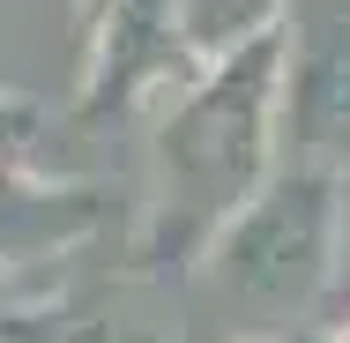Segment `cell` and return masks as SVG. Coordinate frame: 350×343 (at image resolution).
Listing matches in <instances>:
<instances>
[{
  "label": "cell",
  "instance_id": "1",
  "mask_svg": "<svg viewBox=\"0 0 350 343\" xmlns=\"http://www.w3.org/2000/svg\"><path fill=\"white\" fill-rule=\"evenodd\" d=\"M276 172V30L202 60L157 120V202L142 262L187 269Z\"/></svg>",
  "mask_w": 350,
  "mask_h": 343
},
{
  "label": "cell",
  "instance_id": "2",
  "mask_svg": "<svg viewBox=\"0 0 350 343\" xmlns=\"http://www.w3.org/2000/svg\"><path fill=\"white\" fill-rule=\"evenodd\" d=\"M336 187L328 172L276 164L202 254V276L246 314H313L336 276Z\"/></svg>",
  "mask_w": 350,
  "mask_h": 343
},
{
  "label": "cell",
  "instance_id": "3",
  "mask_svg": "<svg viewBox=\"0 0 350 343\" xmlns=\"http://www.w3.org/2000/svg\"><path fill=\"white\" fill-rule=\"evenodd\" d=\"M276 164L350 179V0H283Z\"/></svg>",
  "mask_w": 350,
  "mask_h": 343
},
{
  "label": "cell",
  "instance_id": "4",
  "mask_svg": "<svg viewBox=\"0 0 350 343\" xmlns=\"http://www.w3.org/2000/svg\"><path fill=\"white\" fill-rule=\"evenodd\" d=\"M194 53L179 38L172 0H112L90 30V68H82V105L105 112H135L142 97H179L194 82Z\"/></svg>",
  "mask_w": 350,
  "mask_h": 343
},
{
  "label": "cell",
  "instance_id": "5",
  "mask_svg": "<svg viewBox=\"0 0 350 343\" xmlns=\"http://www.w3.org/2000/svg\"><path fill=\"white\" fill-rule=\"evenodd\" d=\"M90 224H97V194L90 187H45L23 164H0V269L53 262Z\"/></svg>",
  "mask_w": 350,
  "mask_h": 343
},
{
  "label": "cell",
  "instance_id": "6",
  "mask_svg": "<svg viewBox=\"0 0 350 343\" xmlns=\"http://www.w3.org/2000/svg\"><path fill=\"white\" fill-rule=\"evenodd\" d=\"M0 343H164V336L135 306L68 291V298H0Z\"/></svg>",
  "mask_w": 350,
  "mask_h": 343
},
{
  "label": "cell",
  "instance_id": "7",
  "mask_svg": "<svg viewBox=\"0 0 350 343\" xmlns=\"http://www.w3.org/2000/svg\"><path fill=\"white\" fill-rule=\"evenodd\" d=\"M172 15H179V38L194 60H224V53L276 30L283 0H172Z\"/></svg>",
  "mask_w": 350,
  "mask_h": 343
},
{
  "label": "cell",
  "instance_id": "8",
  "mask_svg": "<svg viewBox=\"0 0 350 343\" xmlns=\"http://www.w3.org/2000/svg\"><path fill=\"white\" fill-rule=\"evenodd\" d=\"M328 306L350 321V179L336 187V276H328Z\"/></svg>",
  "mask_w": 350,
  "mask_h": 343
},
{
  "label": "cell",
  "instance_id": "9",
  "mask_svg": "<svg viewBox=\"0 0 350 343\" xmlns=\"http://www.w3.org/2000/svg\"><path fill=\"white\" fill-rule=\"evenodd\" d=\"M30 135H38V105L0 90V164H15V157L30 149Z\"/></svg>",
  "mask_w": 350,
  "mask_h": 343
},
{
  "label": "cell",
  "instance_id": "10",
  "mask_svg": "<svg viewBox=\"0 0 350 343\" xmlns=\"http://www.w3.org/2000/svg\"><path fill=\"white\" fill-rule=\"evenodd\" d=\"M112 0H75V15H82V30H97V15H105Z\"/></svg>",
  "mask_w": 350,
  "mask_h": 343
},
{
  "label": "cell",
  "instance_id": "11",
  "mask_svg": "<svg viewBox=\"0 0 350 343\" xmlns=\"http://www.w3.org/2000/svg\"><path fill=\"white\" fill-rule=\"evenodd\" d=\"M291 343H336V336H328V329H298Z\"/></svg>",
  "mask_w": 350,
  "mask_h": 343
},
{
  "label": "cell",
  "instance_id": "12",
  "mask_svg": "<svg viewBox=\"0 0 350 343\" xmlns=\"http://www.w3.org/2000/svg\"><path fill=\"white\" fill-rule=\"evenodd\" d=\"M336 343H350V321H343V329H336Z\"/></svg>",
  "mask_w": 350,
  "mask_h": 343
}]
</instances>
